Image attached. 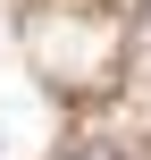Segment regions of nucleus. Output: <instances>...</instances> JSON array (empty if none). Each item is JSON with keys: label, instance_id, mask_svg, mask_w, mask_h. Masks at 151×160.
Returning a JSON list of instances; mask_svg holds the SVG:
<instances>
[{"label": "nucleus", "instance_id": "nucleus-1", "mask_svg": "<svg viewBox=\"0 0 151 160\" xmlns=\"http://www.w3.org/2000/svg\"><path fill=\"white\" fill-rule=\"evenodd\" d=\"M67 160H126V152H109V143H84V152H67Z\"/></svg>", "mask_w": 151, "mask_h": 160}]
</instances>
